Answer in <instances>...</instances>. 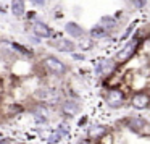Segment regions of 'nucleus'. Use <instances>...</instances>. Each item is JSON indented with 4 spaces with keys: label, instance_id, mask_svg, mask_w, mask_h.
<instances>
[{
    "label": "nucleus",
    "instance_id": "nucleus-1",
    "mask_svg": "<svg viewBox=\"0 0 150 144\" xmlns=\"http://www.w3.org/2000/svg\"><path fill=\"white\" fill-rule=\"evenodd\" d=\"M137 46H139V39H137V37H136V39H132V41H129V42H127L126 46H124L123 49L116 53V60H118L116 63L127 62V60L134 55V52L137 50Z\"/></svg>",
    "mask_w": 150,
    "mask_h": 144
},
{
    "label": "nucleus",
    "instance_id": "nucleus-6",
    "mask_svg": "<svg viewBox=\"0 0 150 144\" xmlns=\"http://www.w3.org/2000/svg\"><path fill=\"white\" fill-rule=\"evenodd\" d=\"M33 31H34V34L39 36V37H47V39H49V37H55L52 33V29H50L47 24L40 23V21H36V23L33 24Z\"/></svg>",
    "mask_w": 150,
    "mask_h": 144
},
{
    "label": "nucleus",
    "instance_id": "nucleus-22",
    "mask_svg": "<svg viewBox=\"0 0 150 144\" xmlns=\"http://www.w3.org/2000/svg\"><path fill=\"white\" fill-rule=\"evenodd\" d=\"M73 57H74L76 60H84V55H81V53H74Z\"/></svg>",
    "mask_w": 150,
    "mask_h": 144
},
{
    "label": "nucleus",
    "instance_id": "nucleus-4",
    "mask_svg": "<svg viewBox=\"0 0 150 144\" xmlns=\"http://www.w3.org/2000/svg\"><path fill=\"white\" fill-rule=\"evenodd\" d=\"M37 97L47 104H57L60 101V96L55 89H40V91H37Z\"/></svg>",
    "mask_w": 150,
    "mask_h": 144
},
{
    "label": "nucleus",
    "instance_id": "nucleus-19",
    "mask_svg": "<svg viewBox=\"0 0 150 144\" xmlns=\"http://www.w3.org/2000/svg\"><path fill=\"white\" fill-rule=\"evenodd\" d=\"M31 4L37 5V7H42V5L45 4V0H31Z\"/></svg>",
    "mask_w": 150,
    "mask_h": 144
},
{
    "label": "nucleus",
    "instance_id": "nucleus-2",
    "mask_svg": "<svg viewBox=\"0 0 150 144\" xmlns=\"http://www.w3.org/2000/svg\"><path fill=\"white\" fill-rule=\"evenodd\" d=\"M44 63H45L47 70H49V71H52L53 75H57V76H62V75H65V73H66L65 63L60 62L58 58H55V57H52V55H50V57H45Z\"/></svg>",
    "mask_w": 150,
    "mask_h": 144
},
{
    "label": "nucleus",
    "instance_id": "nucleus-8",
    "mask_svg": "<svg viewBox=\"0 0 150 144\" xmlns=\"http://www.w3.org/2000/svg\"><path fill=\"white\" fill-rule=\"evenodd\" d=\"M65 31L68 33V36H73V37H82L84 36V29H82L78 23H73V21H69V23L65 24Z\"/></svg>",
    "mask_w": 150,
    "mask_h": 144
},
{
    "label": "nucleus",
    "instance_id": "nucleus-13",
    "mask_svg": "<svg viewBox=\"0 0 150 144\" xmlns=\"http://www.w3.org/2000/svg\"><path fill=\"white\" fill-rule=\"evenodd\" d=\"M100 26L107 28V29H115V28H116V20H115L113 16H102Z\"/></svg>",
    "mask_w": 150,
    "mask_h": 144
},
{
    "label": "nucleus",
    "instance_id": "nucleus-10",
    "mask_svg": "<svg viewBox=\"0 0 150 144\" xmlns=\"http://www.w3.org/2000/svg\"><path fill=\"white\" fill-rule=\"evenodd\" d=\"M11 11L15 16L24 15V0H11Z\"/></svg>",
    "mask_w": 150,
    "mask_h": 144
},
{
    "label": "nucleus",
    "instance_id": "nucleus-16",
    "mask_svg": "<svg viewBox=\"0 0 150 144\" xmlns=\"http://www.w3.org/2000/svg\"><path fill=\"white\" fill-rule=\"evenodd\" d=\"M105 131H107V130H105L103 126H92L89 133H91V136L98 138V136H102V134H105Z\"/></svg>",
    "mask_w": 150,
    "mask_h": 144
},
{
    "label": "nucleus",
    "instance_id": "nucleus-18",
    "mask_svg": "<svg viewBox=\"0 0 150 144\" xmlns=\"http://www.w3.org/2000/svg\"><path fill=\"white\" fill-rule=\"evenodd\" d=\"M134 26H136V23H132L129 28H127V29H126V33H124V36H123V39H126V37H129V34H131V31L134 29Z\"/></svg>",
    "mask_w": 150,
    "mask_h": 144
},
{
    "label": "nucleus",
    "instance_id": "nucleus-5",
    "mask_svg": "<svg viewBox=\"0 0 150 144\" xmlns=\"http://www.w3.org/2000/svg\"><path fill=\"white\" fill-rule=\"evenodd\" d=\"M116 65L118 63L115 62V60H103V62H100L97 65L95 73H97V75H110V73H113L115 70H116Z\"/></svg>",
    "mask_w": 150,
    "mask_h": 144
},
{
    "label": "nucleus",
    "instance_id": "nucleus-11",
    "mask_svg": "<svg viewBox=\"0 0 150 144\" xmlns=\"http://www.w3.org/2000/svg\"><path fill=\"white\" fill-rule=\"evenodd\" d=\"M127 125H129V128L132 131H140L142 128H145V120H144V118H139V117H134L127 121Z\"/></svg>",
    "mask_w": 150,
    "mask_h": 144
},
{
    "label": "nucleus",
    "instance_id": "nucleus-15",
    "mask_svg": "<svg viewBox=\"0 0 150 144\" xmlns=\"http://www.w3.org/2000/svg\"><path fill=\"white\" fill-rule=\"evenodd\" d=\"M11 47H13L16 52H20V53H23V55H26V57H31L33 55V52H31L29 49H26V47H23L21 44H16V42H13L11 44Z\"/></svg>",
    "mask_w": 150,
    "mask_h": 144
},
{
    "label": "nucleus",
    "instance_id": "nucleus-20",
    "mask_svg": "<svg viewBox=\"0 0 150 144\" xmlns=\"http://www.w3.org/2000/svg\"><path fill=\"white\" fill-rule=\"evenodd\" d=\"M50 141H52V143H57V141H60V133L52 134V136H50Z\"/></svg>",
    "mask_w": 150,
    "mask_h": 144
},
{
    "label": "nucleus",
    "instance_id": "nucleus-21",
    "mask_svg": "<svg viewBox=\"0 0 150 144\" xmlns=\"http://www.w3.org/2000/svg\"><path fill=\"white\" fill-rule=\"evenodd\" d=\"M60 126H62L60 128V133H68L69 131V130H66V125H60Z\"/></svg>",
    "mask_w": 150,
    "mask_h": 144
},
{
    "label": "nucleus",
    "instance_id": "nucleus-17",
    "mask_svg": "<svg viewBox=\"0 0 150 144\" xmlns=\"http://www.w3.org/2000/svg\"><path fill=\"white\" fill-rule=\"evenodd\" d=\"M132 5L140 10V8H144V7L147 5V0H132Z\"/></svg>",
    "mask_w": 150,
    "mask_h": 144
},
{
    "label": "nucleus",
    "instance_id": "nucleus-9",
    "mask_svg": "<svg viewBox=\"0 0 150 144\" xmlns=\"http://www.w3.org/2000/svg\"><path fill=\"white\" fill-rule=\"evenodd\" d=\"M55 49L60 52H73L74 50V44L68 39H60L55 42Z\"/></svg>",
    "mask_w": 150,
    "mask_h": 144
},
{
    "label": "nucleus",
    "instance_id": "nucleus-23",
    "mask_svg": "<svg viewBox=\"0 0 150 144\" xmlns=\"http://www.w3.org/2000/svg\"><path fill=\"white\" fill-rule=\"evenodd\" d=\"M7 143H8L7 139H2V138H0V144H7Z\"/></svg>",
    "mask_w": 150,
    "mask_h": 144
},
{
    "label": "nucleus",
    "instance_id": "nucleus-7",
    "mask_svg": "<svg viewBox=\"0 0 150 144\" xmlns=\"http://www.w3.org/2000/svg\"><path fill=\"white\" fill-rule=\"evenodd\" d=\"M150 104V97L145 94V92H139V94H136L132 97V105L134 108H139V110H142V108L149 107Z\"/></svg>",
    "mask_w": 150,
    "mask_h": 144
},
{
    "label": "nucleus",
    "instance_id": "nucleus-3",
    "mask_svg": "<svg viewBox=\"0 0 150 144\" xmlns=\"http://www.w3.org/2000/svg\"><path fill=\"white\" fill-rule=\"evenodd\" d=\"M124 102V94L120 91V89H110L107 94V104L113 108L121 107Z\"/></svg>",
    "mask_w": 150,
    "mask_h": 144
},
{
    "label": "nucleus",
    "instance_id": "nucleus-12",
    "mask_svg": "<svg viewBox=\"0 0 150 144\" xmlns=\"http://www.w3.org/2000/svg\"><path fill=\"white\" fill-rule=\"evenodd\" d=\"M107 36V31H105V28H102L100 24H97V26H94L91 29V37L92 39H102V37Z\"/></svg>",
    "mask_w": 150,
    "mask_h": 144
},
{
    "label": "nucleus",
    "instance_id": "nucleus-14",
    "mask_svg": "<svg viewBox=\"0 0 150 144\" xmlns=\"http://www.w3.org/2000/svg\"><path fill=\"white\" fill-rule=\"evenodd\" d=\"M63 113L65 115H76L78 113V105L73 104L71 101H66L63 104Z\"/></svg>",
    "mask_w": 150,
    "mask_h": 144
}]
</instances>
